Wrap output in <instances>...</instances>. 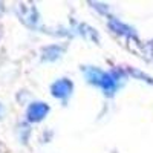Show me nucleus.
I'll list each match as a JSON object with an SVG mask.
<instances>
[{
  "instance_id": "nucleus-1",
  "label": "nucleus",
  "mask_w": 153,
  "mask_h": 153,
  "mask_svg": "<svg viewBox=\"0 0 153 153\" xmlns=\"http://www.w3.org/2000/svg\"><path fill=\"white\" fill-rule=\"evenodd\" d=\"M84 74H86V78H87L89 83L100 86L107 95H112L115 91H117V87H118L117 81L118 80H117L115 75L107 74V72H101L97 68H86Z\"/></svg>"
},
{
  "instance_id": "nucleus-2",
  "label": "nucleus",
  "mask_w": 153,
  "mask_h": 153,
  "mask_svg": "<svg viewBox=\"0 0 153 153\" xmlns=\"http://www.w3.org/2000/svg\"><path fill=\"white\" fill-rule=\"evenodd\" d=\"M72 92V83L68 78H61L52 84V95L60 98V100H66Z\"/></svg>"
},
{
  "instance_id": "nucleus-3",
  "label": "nucleus",
  "mask_w": 153,
  "mask_h": 153,
  "mask_svg": "<svg viewBox=\"0 0 153 153\" xmlns=\"http://www.w3.org/2000/svg\"><path fill=\"white\" fill-rule=\"evenodd\" d=\"M48 112H49L48 104H45V103H32L28 109V120L32 121V123L40 121L48 115Z\"/></svg>"
}]
</instances>
